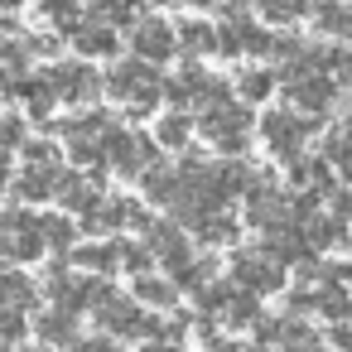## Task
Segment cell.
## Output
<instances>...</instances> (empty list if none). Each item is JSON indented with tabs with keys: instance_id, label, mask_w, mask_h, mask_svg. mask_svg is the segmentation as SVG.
I'll return each instance as SVG.
<instances>
[{
	"instance_id": "8",
	"label": "cell",
	"mask_w": 352,
	"mask_h": 352,
	"mask_svg": "<svg viewBox=\"0 0 352 352\" xmlns=\"http://www.w3.org/2000/svg\"><path fill=\"white\" fill-rule=\"evenodd\" d=\"M58 179H63L58 164H25L20 179H15V193H20L25 203H44L49 193H58Z\"/></svg>"
},
{
	"instance_id": "23",
	"label": "cell",
	"mask_w": 352,
	"mask_h": 352,
	"mask_svg": "<svg viewBox=\"0 0 352 352\" xmlns=\"http://www.w3.org/2000/svg\"><path fill=\"white\" fill-rule=\"evenodd\" d=\"M39 10H44L54 25H63V30L73 34L78 20H82V0H39Z\"/></svg>"
},
{
	"instance_id": "11",
	"label": "cell",
	"mask_w": 352,
	"mask_h": 352,
	"mask_svg": "<svg viewBox=\"0 0 352 352\" xmlns=\"http://www.w3.org/2000/svg\"><path fill=\"white\" fill-rule=\"evenodd\" d=\"M188 232H198L208 246H222V241H236V217H232L227 208H208L203 217L188 222Z\"/></svg>"
},
{
	"instance_id": "22",
	"label": "cell",
	"mask_w": 352,
	"mask_h": 352,
	"mask_svg": "<svg viewBox=\"0 0 352 352\" xmlns=\"http://www.w3.org/2000/svg\"><path fill=\"white\" fill-rule=\"evenodd\" d=\"M116 261H121V246H78L73 251V265H82V270H116Z\"/></svg>"
},
{
	"instance_id": "19",
	"label": "cell",
	"mask_w": 352,
	"mask_h": 352,
	"mask_svg": "<svg viewBox=\"0 0 352 352\" xmlns=\"http://www.w3.org/2000/svg\"><path fill=\"white\" fill-rule=\"evenodd\" d=\"M236 92H241L246 102H265V97L275 92V73H270V68H241V73H236Z\"/></svg>"
},
{
	"instance_id": "1",
	"label": "cell",
	"mask_w": 352,
	"mask_h": 352,
	"mask_svg": "<svg viewBox=\"0 0 352 352\" xmlns=\"http://www.w3.org/2000/svg\"><path fill=\"white\" fill-rule=\"evenodd\" d=\"M107 92H111L116 102H131L135 116H145V111L160 102V73H155V63H145V58L116 63V68L107 73Z\"/></svg>"
},
{
	"instance_id": "17",
	"label": "cell",
	"mask_w": 352,
	"mask_h": 352,
	"mask_svg": "<svg viewBox=\"0 0 352 352\" xmlns=\"http://www.w3.org/2000/svg\"><path fill=\"white\" fill-rule=\"evenodd\" d=\"M135 299L140 304H155V309H174L179 285L174 280H155V275H135Z\"/></svg>"
},
{
	"instance_id": "16",
	"label": "cell",
	"mask_w": 352,
	"mask_h": 352,
	"mask_svg": "<svg viewBox=\"0 0 352 352\" xmlns=\"http://www.w3.org/2000/svg\"><path fill=\"white\" fill-rule=\"evenodd\" d=\"M188 131H193L188 111H164V116L155 121V140H160L164 150H179V145H188Z\"/></svg>"
},
{
	"instance_id": "36",
	"label": "cell",
	"mask_w": 352,
	"mask_h": 352,
	"mask_svg": "<svg viewBox=\"0 0 352 352\" xmlns=\"http://www.w3.org/2000/svg\"><path fill=\"white\" fill-rule=\"evenodd\" d=\"M34 352H49V347H34Z\"/></svg>"
},
{
	"instance_id": "35",
	"label": "cell",
	"mask_w": 352,
	"mask_h": 352,
	"mask_svg": "<svg viewBox=\"0 0 352 352\" xmlns=\"http://www.w3.org/2000/svg\"><path fill=\"white\" fill-rule=\"evenodd\" d=\"M0 352H10V342H0Z\"/></svg>"
},
{
	"instance_id": "27",
	"label": "cell",
	"mask_w": 352,
	"mask_h": 352,
	"mask_svg": "<svg viewBox=\"0 0 352 352\" xmlns=\"http://www.w3.org/2000/svg\"><path fill=\"white\" fill-rule=\"evenodd\" d=\"M20 333H25L20 309H0V342H10V338H20Z\"/></svg>"
},
{
	"instance_id": "31",
	"label": "cell",
	"mask_w": 352,
	"mask_h": 352,
	"mask_svg": "<svg viewBox=\"0 0 352 352\" xmlns=\"http://www.w3.org/2000/svg\"><path fill=\"white\" fill-rule=\"evenodd\" d=\"M78 352H116V342H107V338H82Z\"/></svg>"
},
{
	"instance_id": "34",
	"label": "cell",
	"mask_w": 352,
	"mask_h": 352,
	"mask_svg": "<svg viewBox=\"0 0 352 352\" xmlns=\"http://www.w3.org/2000/svg\"><path fill=\"white\" fill-rule=\"evenodd\" d=\"M15 6H20V0H0V10H15Z\"/></svg>"
},
{
	"instance_id": "15",
	"label": "cell",
	"mask_w": 352,
	"mask_h": 352,
	"mask_svg": "<svg viewBox=\"0 0 352 352\" xmlns=\"http://www.w3.org/2000/svg\"><path fill=\"white\" fill-rule=\"evenodd\" d=\"M314 25H318L323 34L352 39V6H342V0H318V10H314Z\"/></svg>"
},
{
	"instance_id": "9",
	"label": "cell",
	"mask_w": 352,
	"mask_h": 352,
	"mask_svg": "<svg viewBox=\"0 0 352 352\" xmlns=\"http://www.w3.org/2000/svg\"><path fill=\"white\" fill-rule=\"evenodd\" d=\"M289 102L294 107H304V111H328V102H333V78L328 73H314V78H294L289 82Z\"/></svg>"
},
{
	"instance_id": "10",
	"label": "cell",
	"mask_w": 352,
	"mask_h": 352,
	"mask_svg": "<svg viewBox=\"0 0 352 352\" xmlns=\"http://www.w3.org/2000/svg\"><path fill=\"white\" fill-rule=\"evenodd\" d=\"M58 198H63V208H78L82 217L102 203V188H97V179H82V174H63L58 179Z\"/></svg>"
},
{
	"instance_id": "18",
	"label": "cell",
	"mask_w": 352,
	"mask_h": 352,
	"mask_svg": "<svg viewBox=\"0 0 352 352\" xmlns=\"http://www.w3.org/2000/svg\"><path fill=\"white\" fill-rule=\"evenodd\" d=\"M34 333H39L44 342H73V314L54 304L49 314H39V318H34Z\"/></svg>"
},
{
	"instance_id": "25",
	"label": "cell",
	"mask_w": 352,
	"mask_h": 352,
	"mask_svg": "<svg viewBox=\"0 0 352 352\" xmlns=\"http://www.w3.org/2000/svg\"><path fill=\"white\" fill-rule=\"evenodd\" d=\"M256 6H261V15H265V20L289 25V20H299V15L314 6V0H256Z\"/></svg>"
},
{
	"instance_id": "12",
	"label": "cell",
	"mask_w": 352,
	"mask_h": 352,
	"mask_svg": "<svg viewBox=\"0 0 352 352\" xmlns=\"http://www.w3.org/2000/svg\"><path fill=\"white\" fill-rule=\"evenodd\" d=\"M73 49L78 54H87V58H107V54H116V34L107 30V25H78L73 30Z\"/></svg>"
},
{
	"instance_id": "20",
	"label": "cell",
	"mask_w": 352,
	"mask_h": 352,
	"mask_svg": "<svg viewBox=\"0 0 352 352\" xmlns=\"http://www.w3.org/2000/svg\"><path fill=\"white\" fill-rule=\"evenodd\" d=\"M87 20L92 25H126V20H135V6H131V0H92V6H87Z\"/></svg>"
},
{
	"instance_id": "28",
	"label": "cell",
	"mask_w": 352,
	"mask_h": 352,
	"mask_svg": "<svg viewBox=\"0 0 352 352\" xmlns=\"http://www.w3.org/2000/svg\"><path fill=\"white\" fill-rule=\"evenodd\" d=\"M25 160L30 164H58V150L49 140H34V145H25Z\"/></svg>"
},
{
	"instance_id": "29",
	"label": "cell",
	"mask_w": 352,
	"mask_h": 352,
	"mask_svg": "<svg viewBox=\"0 0 352 352\" xmlns=\"http://www.w3.org/2000/svg\"><path fill=\"white\" fill-rule=\"evenodd\" d=\"M328 73L347 82V78H352V54H342V49H333V54H328Z\"/></svg>"
},
{
	"instance_id": "5",
	"label": "cell",
	"mask_w": 352,
	"mask_h": 352,
	"mask_svg": "<svg viewBox=\"0 0 352 352\" xmlns=\"http://www.w3.org/2000/svg\"><path fill=\"white\" fill-rule=\"evenodd\" d=\"M92 309H97V323L111 328V338H140V333L150 338V323H155V318H145L135 299H121L116 289H102V299H97Z\"/></svg>"
},
{
	"instance_id": "30",
	"label": "cell",
	"mask_w": 352,
	"mask_h": 352,
	"mask_svg": "<svg viewBox=\"0 0 352 352\" xmlns=\"http://www.w3.org/2000/svg\"><path fill=\"white\" fill-rule=\"evenodd\" d=\"M328 342L347 352V347H352V328H342V323H338V328H328Z\"/></svg>"
},
{
	"instance_id": "3",
	"label": "cell",
	"mask_w": 352,
	"mask_h": 352,
	"mask_svg": "<svg viewBox=\"0 0 352 352\" xmlns=\"http://www.w3.org/2000/svg\"><path fill=\"white\" fill-rule=\"evenodd\" d=\"M232 280L246 289V294H275L285 285V265L270 256V251H236L232 256Z\"/></svg>"
},
{
	"instance_id": "14",
	"label": "cell",
	"mask_w": 352,
	"mask_h": 352,
	"mask_svg": "<svg viewBox=\"0 0 352 352\" xmlns=\"http://www.w3.org/2000/svg\"><path fill=\"white\" fill-rule=\"evenodd\" d=\"M179 49L193 54V58L217 54V30H212L208 20H184V25H179Z\"/></svg>"
},
{
	"instance_id": "7",
	"label": "cell",
	"mask_w": 352,
	"mask_h": 352,
	"mask_svg": "<svg viewBox=\"0 0 352 352\" xmlns=\"http://www.w3.org/2000/svg\"><path fill=\"white\" fill-rule=\"evenodd\" d=\"M131 49H135V58H145V63H164V58L179 49V34H174L160 15H150V20H140V25H135Z\"/></svg>"
},
{
	"instance_id": "13",
	"label": "cell",
	"mask_w": 352,
	"mask_h": 352,
	"mask_svg": "<svg viewBox=\"0 0 352 352\" xmlns=\"http://www.w3.org/2000/svg\"><path fill=\"white\" fill-rule=\"evenodd\" d=\"M333 164L328 160H289V184H299V188H309V193H328L333 188Z\"/></svg>"
},
{
	"instance_id": "32",
	"label": "cell",
	"mask_w": 352,
	"mask_h": 352,
	"mask_svg": "<svg viewBox=\"0 0 352 352\" xmlns=\"http://www.w3.org/2000/svg\"><path fill=\"white\" fill-rule=\"evenodd\" d=\"M208 352H241V347H232L227 338H208Z\"/></svg>"
},
{
	"instance_id": "26",
	"label": "cell",
	"mask_w": 352,
	"mask_h": 352,
	"mask_svg": "<svg viewBox=\"0 0 352 352\" xmlns=\"http://www.w3.org/2000/svg\"><path fill=\"white\" fill-rule=\"evenodd\" d=\"M44 241H49L54 251H68V246H73V222H68V217H44Z\"/></svg>"
},
{
	"instance_id": "6",
	"label": "cell",
	"mask_w": 352,
	"mask_h": 352,
	"mask_svg": "<svg viewBox=\"0 0 352 352\" xmlns=\"http://www.w3.org/2000/svg\"><path fill=\"white\" fill-rule=\"evenodd\" d=\"M44 78L54 82L58 102H92L97 87H107V78H97L87 63H58V68H49Z\"/></svg>"
},
{
	"instance_id": "33",
	"label": "cell",
	"mask_w": 352,
	"mask_h": 352,
	"mask_svg": "<svg viewBox=\"0 0 352 352\" xmlns=\"http://www.w3.org/2000/svg\"><path fill=\"white\" fill-rule=\"evenodd\" d=\"M145 352H184V347H174V342H155V347H145Z\"/></svg>"
},
{
	"instance_id": "24",
	"label": "cell",
	"mask_w": 352,
	"mask_h": 352,
	"mask_svg": "<svg viewBox=\"0 0 352 352\" xmlns=\"http://www.w3.org/2000/svg\"><path fill=\"white\" fill-rule=\"evenodd\" d=\"M323 160L342 174V179H352V135L342 131V135H328V145H323Z\"/></svg>"
},
{
	"instance_id": "2",
	"label": "cell",
	"mask_w": 352,
	"mask_h": 352,
	"mask_svg": "<svg viewBox=\"0 0 352 352\" xmlns=\"http://www.w3.org/2000/svg\"><path fill=\"white\" fill-rule=\"evenodd\" d=\"M198 131L212 140V150L241 155L246 140H251V111H246V107H212V111L198 116Z\"/></svg>"
},
{
	"instance_id": "4",
	"label": "cell",
	"mask_w": 352,
	"mask_h": 352,
	"mask_svg": "<svg viewBox=\"0 0 352 352\" xmlns=\"http://www.w3.org/2000/svg\"><path fill=\"white\" fill-rule=\"evenodd\" d=\"M304 135H309V121H304V111H265V121H261V140H265V150H275L280 160H299V150H304Z\"/></svg>"
},
{
	"instance_id": "21",
	"label": "cell",
	"mask_w": 352,
	"mask_h": 352,
	"mask_svg": "<svg viewBox=\"0 0 352 352\" xmlns=\"http://www.w3.org/2000/svg\"><path fill=\"white\" fill-rule=\"evenodd\" d=\"M30 299H34V289L20 270H0V309H25Z\"/></svg>"
}]
</instances>
